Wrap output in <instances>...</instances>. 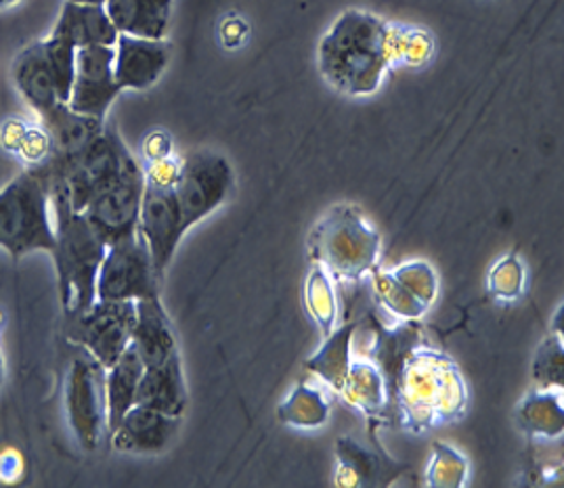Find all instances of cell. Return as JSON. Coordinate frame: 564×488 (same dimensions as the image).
Masks as SVG:
<instances>
[{
	"instance_id": "cell-17",
	"label": "cell",
	"mask_w": 564,
	"mask_h": 488,
	"mask_svg": "<svg viewBox=\"0 0 564 488\" xmlns=\"http://www.w3.org/2000/svg\"><path fill=\"white\" fill-rule=\"evenodd\" d=\"M176 427L178 417H171L143 404H134L109 436L111 445L120 453L155 455L171 445Z\"/></svg>"
},
{
	"instance_id": "cell-16",
	"label": "cell",
	"mask_w": 564,
	"mask_h": 488,
	"mask_svg": "<svg viewBox=\"0 0 564 488\" xmlns=\"http://www.w3.org/2000/svg\"><path fill=\"white\" fill-rule=\"evenodd\" d=\"M113 48V72L122 90H145L155 85L171 59V46L166 41L120 34Z\"/></svg>"
},
{
	"instance_id": "cell-24",
	"label": "cell",
	"mask_w": 564,
	"mask_h": 488,
	"mask_svg": "<svg viewBox=\"0 0 564 488\" xmlns=\"http://www.w3.org/2000/svg\"><path fill=\"white\" fill-rule=\"evenodd\" d=\"M348 403L361 409L366 415H376L387 406V380L371 362L352 361L348 369L347 382L340 390Z\"/></svg>"
},
{
	"instance_id": "cell-13",
	"label": "cell",
	"mask_w": 564,
	"mask_h": 488,
	"mask_svg": "<svg viewBox=\"0 0 564 488\" xmlns=\"http://www.w3.org/2000/svg\"><path fill=\"white\" fill-rule=\"evenodd\" d=\"M183 213L174 193V185H160L145 178V192L139 213V234L148 241L153 269L162 279L173 262L174 252L185 235Z\"/></svg>"
},
{
	"instance_id": "cell-26",
	"label": "cell",
	"mask_w": 564,
	"mask_h": 488,
	"mask_svg": "<svg viewBox=\"0 0 564 488\" xmlns=\"http://www.w3.org/2000/svg\"><path fill=\"white\" fill-rule=\"evenodd\" d=\"M283 424L299 425V427H317L327 422L329 404L322 390L299 383L294 392L288 397V401L278 411Z\"/></svg>"
},
{
	"instance_id": "cell-36",
	"label": "cell",
	"mask_w": 564,
	"mask_h": 488,
	"mask_svg": "<svg viewBox=\"0 0 564 488\" xmlns=\"http://www.w3.org/2000/svg\"><path fill=\"white\" fill-rule=\"evenodd\" d=\"M246 34H248V28H246V23L241 22L239 18L227 20V22L223 23V28H220V39H223V44H225L227 48H236V46H239L241 41L246 39Z\"/></svg>"
},
{
	"instance_id": "cell-35",
	"label": "cell",
	"mask_w": 564,
	"mask_h": 488,
	"mask_svg": "<svg viewBox=\"0 0 564 488\" xmlns=\"http://www.w3.org/2000/svg\"><path fill=\"white\" fill-rule=\"evenodd\" d=\"M143 155L148 158V162H160V160H166L173 155V141L166 132L162 130H155L150 132L143 141Z\"/></svg>"
},
{
	"instance_id": "cell-1",
	"label": "cell",
	"mask_w": 564,
	"mask_h": 488,
	"mask_svg": "<svg viewBox=\"0 0 564 488\" xmlns=\"http://www.w3.org/2000/svg\"><path fill=\"white\" fill-rule=\"evenodd\" d=\"M389 30L371 13L347 11L319 44L322 76L350 97L376 93L391 65Z\"/></svg>"
},
{
	"instance_id": "cell-30",
	"label": "cell",
	"mask_w": 564,
	"mask_h": 488,
	"mask_svg": "<svg viewBox=\"0 0 564 488\" xmlns=\"http://www.w3.org/2000/svg\"><path fill=\"white\" fill-rule=\"evenodd\" d=\"M468 476V462L457 453L456 448L434 443L433 464L429 467V485L431 487H462Z\"/></svg>"
},
{
	"instance_id": "cell-29",
	"label": "cell",
	"mask_w": 564,
	"mask_h": 488,
	"mask_svg": "<svg viewBox=\"0 0 564 488\" xmlns=\"http://www.w3.org/2000/svg\"><path fill=\"white\" fill-rule=\"evenodd\" d=\"M373 290L378 300L397 317L420 318L426 311V306L417 297L412 296L392 273H376Z\"/></svg>"
},
{
	"instance_id": "cell-10",
	"label": "cell",
	"mask_w": 564,
	"mask_h": 488,
	"mask_svg": "<svg viewBox=\"0 0 564 488\" xmlns=\"http://www.w3.org/2000/svg\"><path fill=\"white\" fill-rule=\"evenodd\" d=\"M160 281L148 241L137 231L109 243L97 276V300L137 302L160 296Z\"/></svg>"
},
{
	"instance_id": "cell-4",
	"label": "cell",
	"mask_w": 564,
	"mask_h": 488,
	"mask_svg": "<svg viewBox=\"0 0 564 488\" xmlns=\"http://www.w3.org/2000/svg\"><path fill=\"white\" fill-rule=\"evenodd\" d=\"M0 248L20 260L55 250L51 183L43 166H30L0 192Z\"/></svg>"
},
{
	"instance_id": "cell-20",
	"label": "cell",
	"mask_w": 564,
	"mask_h": 488,
	"mask_svg": "<svg viewBox=\"0 0 564 488\" xmlns=\"http://www.w3.org/2000/svg\"><path fill=\"white\" fill-rule=\"evenodd\" d=\"M134 404L150 406L178 420L183 417L187 409V386L183 378L178 353H174L173 357L162 365L145 367L137 388Z\"/></svg>"
},
{
	"instance_id": "cell-25",
	"label": "cell",
	"mask_w": 564,
	"mask_h": 488,
	"mask_svg": "<svg viewBox=\"0 0 564 488\" xmlns=\"http://www.w3.org/2000/svg\"><path fill=\"white\" fill-rule=\"evenodd\" d=\"M522 430L543 438H556L564 430V413L561 399L552 392H533L522 401L519 409Z\"/></svg>"
},
{
	"instance_id": "cell-34",
	"label": "cell",
	"mask_w": 564,
	"mask_h": 488,
	"mask_svg": "<svg viewBox=\"0 0 564 488\" xmlns=\"http://www.w3.org/2000/svg\"><path fill=\"white\" fill-rule=\"evenodd\" d=\"M15 153L22 160H25L30 166H39V164H43V162L48 160V155H51V139H48L43 124L41 127H28L25 124Z\"/></svg>"
},
{
	"instance_id": "cell-38",
	"label": "cell",
	"mask_w": 564,
	"mask_h": 488,
	"mask_svg": "<svg viewBox=\"0 0 564 488\" xmlns=\"http://www.w3.org/2000/svg\"><path fill=\"white\" fill-rule=\"evenodd\" d=\"M72 2H85V4H106L108 0H72Z\"/></svg>"
},
{
	"instance_id": "cell-7",
	"label": "cell",
	"mask_w": 564,
	"mask_h": 488,
	"mask_svg": "<svg viewBox=\"0 0 564 488\" xmlns=\"http://www.w3.org/2000/svg\"><path fill=\"white\" fill-rule=\"evenodd\" d=\"M131 155V149L127 148L116 128L106 124L104 134L74 162L57 171H46L43 164L39 166H43L46 172L51 187L66 193L72 208L83 213L90 197L122 171Z\"/></svg>"
},
{
	"instance_id": "cell-2",
	"label": "cell",
	"mask_w": 564,
	"mask_h": 488,
	"mask_svg": "<svg viewBox=\"0 0 564 488\" xmlns=\"http://www.w3.org/2000/svg\"><path fill=\"white\" fill-rule=\"evenodd\" d=\"M466 383L456 362L433 348H415L401 365L397 404L413 432L456 422L466 411Z\"/></svg>"
},
{
	"instance_id": "cell-33",
	"label": "cell",
	"mask_w": 564,
	"mask_h": 488,
	"mask_svg": "<svg viewBox=\"0 0 564 488\" xmlns=\"http://www.w3.org/2000/svg\"><path fill=\"white\" fill-rule=\"evenodd\" d=\"M524 271L517 256H508L499 260L489 275V290L501 300H514L521 296Z\"/></svg>"
},
{
	"instance_id": "cell-31",
	"label": "cell",
	"mask_w": 564,
	"mask_h": 488,
	"mask_svg": "<svg viewBox=\"0 0 564 488\" xmlns=\"http://www.w3.org/2000/svg\"><path fill=\"white\" fill-rule=\"evenodd\" d=\"M533 380L540 388H563L564 386V348L563 338L556 334L543 341L533 359Z\"/></svg>"
},
{
	"instance_id": "cell-23",
	"label": "cell",
	"mask_w": 564,
	"mask_h": 488,
	"mask_svg": "<svg viewBox=\"0 0 564 488\" xmlns=\"http://www.w3.org/2000/svg\"><path fill=\"white\" fill-rule=\"evenodd\" d=\"M357 329V321L343 325L340 329L332 332L326 338V344L319 348L315 357L306 361V369L317 373L324 382L329 383L334 390H343L347 382L348 369H350V341Z\"/></svg>"
},
{
	"instance_id": "cell-5",
	"label": "cell",
	"mask_w": 564,
	"mask_h": 488,
	"mask_svg": "<svg viewBox=\"0 0 564 488\" xmlns=\"http://www.w3.org/2000/svg\"><path fill=\"white\" fill-rule=\"evenodd\" d=\"M380 235L352 206H336L315 225L308 237L311 258L340 281H359L376 269Z\"/></svg>"
},
{
	"instance_id": "cell-8",
	"label": "cell",
	"mask_w": 564,
	"mask_h": 488,
	"mask_svg": "<svg viewBox=\"0 0 564 488\" xmlns=\"http://www.w3.org/2000/svg\"><path fill=\"white\" fill-rule=\"evenodd\" d=\"M67 422L83 451H95L108 432L106 367L88 350H80L67 371Z\"/></svg>"
},
{
	"instance_id": "cell-12",
	"label": "cell",
	"mask_w": 564,
	"mask_h": 488,
	"mask_svg": "<svg viewBox=\"0 0 564 488\" xmlns=\"http://www.w3.org/2000/svg\"><path fill=\"white\" fill-rule=\"evenodd\" d=\"M145 192V171L131 155L109 183L90 197L83 210L93 227L109 243L139 231V213Z\"/></svg>"
},
{
	"instance_id": "cell-19",
	"label": "cell",
	"mask_w": 564,
	"mask_h": 488,
	"mask_svg": "<svg viewBox=\"0 0 564 488\" xmlns=\"http://www.w3.org/2000/svg\"><path fill=\"white\" fill-rule=\"evenodd\" d=\"M132 346L145 367L169 361L176 350L171 318L166 315L160 296L137 300V321L132 329Z\"/></svg>"
},
{
	"instance_id": "cell-27",
	"label": "cell",
	"mask_w": 564,
	"mask_h": 488,
	"mask_svg": "<svg viewBox=\"0 0 564 488\" xmlns=\"http://www.w3.org/2000/svg\"><path fill=\"white\" fill-rule=\"evenodd\" d=\"M306 308L315 323L319 325L324 338L334 332L338 306H336V294L332 288V279L324 267H315L306 279Z\"/></svg>"
},
{
	"instance_id": "cell-39",
	"label": "cell",
	"mask_w": 564,
	"mask_h": 488,
	"mask_svg": "<svg viewBox=\"0 0 564 488\" xmlns=\"http://www.w3.org/2000/svg\"><path fill=\"white\" fill-rule=\"evenodd\" d=\"M4 382V362H2V355H0V386Z\"/></svg>"
},
{
	"instance_id": "cell-32",
	"label": "cell",
	"mask_w": 564,
	"mask_h": 488,
	"mask_svg": "<svg viewBox=\"0 0 564 488\" xmlns=\"http://www.w3.org/2000/svg\"><path fill=\"white\" fill-rule=\"evenodd\" d=\"M392 276L412 294L417 297L424 306H431L438 292V281L433 269L426 262H408L392 271Z\"/></svg>"
},
{
	"instance_id": "cell-14",
	"label": "cell",
	"mask_w": 564,
	"mask_h": 488,
	"mask_svg": "<svg viewBox=\"0 0 564 488\" xmlns=\"http://www.w3.org/2000/svg\"><path fill=\"white\" fill-rule=\"evenodd\" d=\"M113 46H83L76 48L74 85L67 106L78 113L106 120L109 107L122 88L113 72Z\"/></svg>"
},
{
	"instance_id": "cell-6",
	"label": "cell",
	"mask_w": 564,
	"mask_h": 488,
	"mask_svg": "<svg viewBox=\"0 0 564 488\" xmlns=\"http://www.w3.org/2000/svg\"><path fill=\"white\" fill-rule=\"evenodd\" d=\"M76 48L53 36L30 44L13 64V80L23 99L43 116L57 104H67L74 85Z\"/></svg>"
},
{
	"instance_id": "cell-22",
	"label": "cell",
	"mask_w": 564,
	"mask_h": 488,
	"mask_svg": "<svg viewBox=\"0 0 564 488\" xmlns=\"http://www.w3.org/2000/svg\"><path fill=\"white\" fill-rule=\"evenodd\" d=\"M143 371H145V365L132 344L118 361L106 369L109 434L122 422L127 411L134 406V397H137V388Z\"/></svg>"
},
{
	"instance_id": "cell-18",
	"label": "cell",
	"mask_w": 564,
	"mask_h": 488,
	"mask_svg": "<svg viewBox=\"0 0 564 488\" xmlns=\"http://www.w3.org/2000/svg\"><path fill=\"white\" fill-rule=\"evenodd\" d=\"M51 36L74 48H83L116 46L120 34L109 20L106 4H85L66 0Z\"/></svg>"
},
{
	"instance_id": "cell-3",
	"label": "cell",
	"mask_w": 564,
	"mask_h": 488,
	"mask_svg": "<svg viewBox=\"0 0 564 488\" xmlns=\"http://www.w3.org/2000/svg\"><path fill=\"white\" fill-rule=\"evenodd\" d=\"M55 214L53 260L59 279V296L66 317L87 311L97 300V276L108 252V241L85 213H76L66 193L51 187Z\"/></svg>"
},
{
	"instance_id": "cell-37",
	"label": "cell",
	"mask_w": 564,
	"mask_h": 488,
	"mask_svg": "<svg viewBox=\"0 0 564 488\" xmlns=\"http://www.w3.org/2000/svg\"><path fill=\"white\" fill-rule=\"evenodd\" d=\"M18 2H22V0H0V11L13 7V4H18Z\"/></svg>"
},
{
	"instance_id": "cell-21",
	"label": "cell",
	"mask_w": 564,
	"mask_h": 488,
	"mask_svg": "<svg viewBox=\"0 0 564 488\" xmlns=\"http://www.w3.org/2000/svg\"><path fill=\"white\" fill-rule=\"evenodd\" d=\"M106 11L118 34L164 41L173 0H108Z\"/></svg>"
},
{
	"instance_id": "cell-11",
	"label": "cell",
	"mask_w": 564,
	"mask_h": 488,
	"mask_svg": "<svg viewBox=\"0 0 564 488\" xmlns=\"http://www.w3.org/2000/svg\"><path fill=\"white\" fill-rule=\"evenodd\" d=\"M234 171L223 155L213 151H194L185 155L174 183L185 229L189 231L223 206L234 192Z\"/></svg>"
},
{
	"instance_id": "cell-28",
	"label": "cell",
	"mask_w": 564,
	"mask_h": 488,
	"mask_svg": "<svg viewBox=\"0 0 564 488\" xmlns=\"http://www.w3.org/2000/svg\"><path fill=\"white\" fill-rule=\"evenodd\" d=\"M433 53V41L422 30L392 28L389 30V57L391 65H422Z\"/></svg>"
},
{
	"instance_id": "cell-15",
	"label": "cell",
	"mask_w": 564,
	"mask_h": 488,
	"mask_svg": "<svg viewBox=\"0 0 564 488\" xmlns=\"http://www.w3.org/2000/svg\"><path fill=\"white\" fill-rule=\"evenodd\" d=\"M41 120L51 139V155L43 162L46 171H57L80 158L106 130V120L78 113L67 104H57Z\"/></svg>"
},
{
	"instance_id": "cell-9",
	"label": "cell",
	"mask_w": 564,
	"mask_h": 488,
	"mask_svg": "<svg viewBox=\"0 0 564 488\" xmlns=\"http://www.w3.org/2000/svg\"><path fill=\"white\" fill-rule=\"evenodd\" d=\"M137 302L95 300L87 311L66 317L67 340L88 350L106 369L131 346Z\"/></svg>"
},
{
	"instance_id": "cell-40",
	"label": "cell",
	"mask_w": 564,
	"mask_h": 488,
	"mask_svg": "<svg viewBox=\"0 0 564 488\" xmlns=\"http://www.w3.org/2000/svg\"><path fill=\"white\" fill-rule=\"evenodd\" d=\"M2 321H4V317H2V313H0V329H2Z\"/></svg>"
}]
</instances>
